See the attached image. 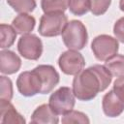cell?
Segmentation results:
<instances>
[{
    "label": "cell",
    "mask_w": 124,
    "mask_h": 124,
    "mask_svg": "<svg viewBox=\"0 0 124 124\" xmlns=\"http://www.w3.org/2000/svg\"><path fill=\"white\" fill-rule=\"evenodd\" d=\"M17 50L25 59L38 60L43 53V43L34 34L21 35L17 42Z\"/></svg>",
    "instance_id": "obj_6"
},
{
    "label": "cell",
    "mask_w": 124,
    "mask_h": 124,
    "mask_svg": "<svg viewBox=\"0 0 124 124\" xmlns=\"http://www.w3.org/2000/svg\"><path fill=\"white\" fill-rule=\"evenodd\" d=\"M0 84H1V91H0V100L11 101L13 98V83L12 80L5 77H0Z\"/></svg>",
    "instance_id": "obj_21"
},
{
    "label": "cell",
    "mask_w": 124,
    "mask_h": 124,
    "mask_svg": "<svg viewBox=\"0 0 124 124\" xmlns=\"http://www.w3.org/2000/svg\"><path fill=\"white\" fill-rule=\"evenodd\" d=\"M70 0H41V7L45 14L64 13L69 8Z\"/></svg>",
    "instance_id": "obj_16"
},
{
    "label": "cell",
    "mask_w": 124,
    "mask_h": 124,
    "mask_svg": "<svg viewBox=\"0 0 124 124\" xmlns=\"http://www.w3.org/2000/svg\"><path fill=\"white\" fill-rule=\"evenodd\" d=\"M34 70L40 76L42 80L41 94H47L53 90L60 80V76L51 65H39Z\"/></svg>",
    "instance_id": "obj_9"
},
{
    "label": "cell",
    "mask_w": 124,
    "mask_h": 124,
    "mask_svg": "<svg viewBox=\"0 0 124 124\" xmlns=\"http://www.w3.org/2000/svg\"><path fill=\"white\" fill-rule=\"evenodd\" d=\"M61 122L63 124H72V123L88 124L90 123V120L85 113L78 110H71L63 115Z\"/></svg>",
    "instance_id": "obj_19"
},
{
    "label": "cell",
    "mask_w": 124,
    "mask_h": 124,
    "mask_svg": "<svg viewBox=\"0 0 124 124\" xmlns=\"http://www.w3.org/2000/svg\"><path fill=\"white\" fill-rule=\"evenodd\" d=\"M106 68L110 72L112 77L124 76V55L114 54L105 62Z\"/></svg>",
    "instance_id": "obj_15"
},
{
    "label": "cell",
    "mask_w": 124,
    "mask_h": 124,
    "mask_svg": "<svg viewBox=\"0 0 124 124\" xmlns=\"http://www.w3.org/2000/svg\"><path fill=\"white\" fill-rule=\"evenodd\" d=\"M94 56L100 61H106L117 53L119 49L118 40L109 35L102 34L95 37L91 43Z\"/></svg>",
    "instance_id": "obj_5"
},
{
    "label": "cell",
    "mask_w": 124,
    "mask_h": 124,
    "mask_svg": "<svg viewBox=\"0 0 124 124\" xmlns=\"http://www.w3.org/2000/svg\"><path fill=\"white\" fill-rule=\"evenodd\" d=\"M21 67V59L17 54L9 49L0 51V72L5 75H13Z\"/></svg>",
    "instance_id": "obj_11"
},
{
    "label": "cell",
    "mask_w": 124,
    "mask_h": 124,
    "mask_svg": "<svg viewBox=\"0 0 124 124\" xmlns=\"http://www.w3.org/2000/svg\"><path fill=\"white\" fill-rule=\"evenodd\" d=\"M119 8L122 12H124V0H120L119 1Z\"/></svg>",
    "instance_id": "obj_25"
},
{
    "label": "cell",
    "mask_w": 124,
    "mask_h": 124,
    "mask_svg": "<svg viewBox=\"0 0 124 124\" xmlns=\"http://www.w3.org/2000/svg\"><path fill=\"white\" fill-rule=\"evenodd\" d=\"M35 24H36L35 17L26 13L19 14L14 18L12 22V26L15 28L16 33L20 35L29 34L34 29Z\"/></svg>",
    "instance_id": "obj_14"
},
{
    "label": "cell",
    "mask_w": 124,
    "mask_h": 124,
    "mask_svg": "<svg viewBox=\"0 0 124 124\" xmlns=\"http://www.w3.org/2000/svg\"><path fill=\"white\" fill-rule=\"evenodd\" d=\"M91 8L90 0H70L69 9L75 16H83L89 12Z\"/></svg>",
    "instance_id": "obj_20"
},
{
    "label": "cell",
    "mask_w": 124,
    "mask_h": 124,
    "mask_svg": "<svg viewBox=\"0 0 124 124\" xmlns=\"http://www.w3.org/2000/svg\"><path fill=\"white\" fill-rule=\"evenodd\" d=\"M75 104L76 100L73 89L67 86L59 87L50 95L48 100L50 108L57 115H64L73 110Z\"/></svg>",
    "instance_id": "obj_4"
},
{
    "label": "cell",
    "mask_w": 124,
    "mask_h": 124,
    "mask_svg": "<svg viewBox=\"0 0 124 124\" xmlns=\"http://www.w3.org/2000/svg\"><path fill=\"white\" fill-rule=\"evenodd\" d=\"M90 11L94 16L104 15L111 4V0H90Z\"/></svg>",
    "instance_id": "obj_22"
},
{
    "label": "cell",
    "mask_w": 124,
    "mask_h": 124,
    "mask_svg": "<svg viewBox=\"0 0 124 124\" xmlns=\"http://www.w3.org/2000/svg\"><path fill=\"white\" fill-rule=\"evenodd\" d=\"M67 23L68 18L64 13L44 14L41 16L38 31L44 37H56L62 34Z\"/></svg>",
    "instance_id": "obj_3"
},
{
    "label": "cell",
    "mask_w": 124,
    "mask_h": 124,
    "mask_svg": "<svg viewBox=\"0 0 124 124\" xmlns=\"http://www.w3.org/2000/svg\"><path fill=\"white\" fill-rule=\"evenodd\" d=\"M16 87L18 92L25 97H32L42 90V80L37 72L32 71L22 72L16 79Z\"/></svg>",
    "instance_id": "obj_7"
},
{
    "label": "cell",
    "mask_w": 124,
    "mask_h": 124,
    "mask_svg": "<svg viewBox=\"0 0 124 124\" xmlns=\"http://www.w3.org/2000/svg\"><path fill=\"white\" fill-rule=\"evenodd\" d=\"M61 35L64 45L69 49L80 50L86 46L88 41L86 27L81 21L76 19L67 23Z\"/></svg>",
    "instance_id": "obj_2"
},
{
    "label": "cell",
    "mask_w": 124,
    "mask_h": 124,
    "mask_svg": "<svg viewBox=\"0 0 124 124\" xmlns=\"http://www.w3.org/2000/svg\"><path fill=\"white\" fill-rule=\"evenodd\" d=\"M30 122L33 124H57L59 119L49 105L43 104L33 111Z\"/></svg>",
    "instance_id": "obj_13"
},
{
    "label": "cell",
    "mask_w": 124,
    "mask_h": 124,
    "mask_svg": "<svg viewBox=\"0 0 124 124\" xmlns=\"http://www.w3.org/2000/svg\"><path fill=\"white\" fill-rule=\"evenodd\" d=\"M102 108L104 113L108 117L119 116L124 111V101L112 90L106 93L102 100Z\"/></svg>",
    "instance_id": "obj_10"
},
{
    "label": "cell",
    "mask_w": 124,
    "mask_h": 124,
    "mask_svg": "<svg viewBox=\"0 0 124 124\" xmlns=\"http://www.w3.org/2000/svg\"><path fill=\"white\" fill-rule=\"evenodd\" d=\"M16 31L11 25L1 23L0 25V35H1V48H9L12 46L16 39Z\"/></svg>",
    "instance_id": "obj_17"
},
{
    "label": "cell",
    "mask_w": 124,
    "mask_h": 124,
    "mask_svg": "<svg viewBox=\"0 0 124 124\" xmlns=\"http://www.w3.org/2000/svg\"><path fill=\"white\" fill-rule=\"evenodd\" d=\"M58 65L64 74L76 76L81 70H83L85 60L82 54L78 52V50L69 49L67 51H64L59 56Z\"/></svg>",
    "instance_id": "obj_8"
},
{
    "label": "cell",
    "mask_w": 124,
    "mask_h": 124,
    "mask_svg": "<svg viewBox=\"0 0 124 124\" xmlns=\"http://www.w3.org/2000/svg\"><path fill=\"white\" fill-rule=\"evenodd\" d=\"M7 3L16 13H31L36 8V0H7Z\"/></svg>",
    "instance_id": "obj_18"
},
{
    "label": "cell",
    "mask_w": 124,
    "mask_h": 124,
    "mask_svg": "<svg viewBox=\"0 0 124 124\" xmlns=\"http://www.w3.org/2000/svg\"><path fill=\"white\" fill-rule=\"evenodd\" d=\"M112 80V75L103 65H93L81 70L73 79V92L79 101H91L99 92L106 90Z\"/></svg>",
    "instance_id": "obj_1"
},
{
    "label": "cell",
    "mask_w": 124,
    "mask_h": 124,
    "mask_svg": "<svg viewBox=\"0 0 124 124\" xmlns=\"http://www.w3.org/2000/svg\"><path fill=\"white\" fill-rule=\"evenodd\" d=\"M0 123L2 124H25V118L17 112L10 101L0 100Z\"/></svg>",
    "instance_id": "obj_12"
},
{
    "label": "cell",
    "mask_w": 124,
    "mask_h": 124,
    "mask_svg": "<svg viewBox=\"0 0 124 124\" xmlns=\"http://www.w3.org/2000/svg\"><path fill=\"white\" fill-rule=\"evenodd\" d=\"M113 91L124 101V76L118 77L113 82Z\"/></svg>",
    "instance_id": "obj_24"
},
{
    "label": "cell",
    "mask_w": 124,
    "mask_h": 124,
    "mask_svg": "<svg viewBox=\"0 0 124 124\" xmlns=\"http://www.w3.org/2000/svg\"><path fill=\"white\" fill-rule=\"evenodd\" d=\"M113 34L115 38L124 44V16L116 20L113 26Z\"/></svg>",
    "instance_id": "obj_23"
}]
</instances>
